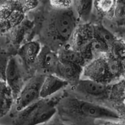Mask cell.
Segmentation results:
<instances>
[{
    "instance_id": "6da1fadb",
    "label": "cell",
    "mask_w": 125,
    "mask_h": 125,
    "mask_svg": "<svg viewBox=\"0 0 125 125\" xmlns=\"http://www.w3.org/2000/svg\"><path fill=\"white\" fill-rule=\"evenodd\" d=\"M55 100L40 99L22 110L18 112L14 125H39L46 124L57 112Z\"/></svg>"
},
{
    "instance_id": "7a4b0ae2",
    "label": "cell",
    "mask_w": 125,
    "mask_h": 125,
    "mask_svg": "<svg viewBox=\"0 0 125 125\" xmlns=\"http://www.w3.org/2000/svg\"><path fill=\"white\" fill-rule=\"evenodd\" d=\"M0 2V35L4 34L19 25L24 18L25 10L34 7V3L24 2Z\"/></svg>"
},
{
    "instance_id": "3957f363",
    "label": "cell",
    "mask_w": 125,
    "mask_h": 125,
    "mask_svg": "<svg viewBox=\"0 0 125 125\" xmlns=\"http://www.w3.org/2000/svg\"><path fill=\"white\" fill-rule=\"evenodd\" d=\"M76 21L72 11L58 10L52 17L49 25L51 34L62 41L68 40L75 29Z\"/></svg>"
},
{
    "instance_id": "277c9868",
    "label": "cell",
    "mask_w": 125,
    "mask_h": 125,
    "mask_svg": "<svg viewBox=\"0 0 125 125\" xmlns=\"http://www.w3.org/2000/svg\"><path fill=\"white\" fill-rule=\"evenodd\" d=\"M45 77V75H36L24 83L15 100L14 104L17 111H21L41 99V86Z\"/></svg>"
},
{
    "instance_id": "5b68a950",
    "label": "cell",
    "mask_w": 125,
    "mask_h": 125,
    "mask_svg": "<svg viewBox=\"0 0 125 125\" xmlns=\"http://www.w3.org/2000/svg\"><path fill=\"white\" fill-rule=\"evenodd\" d=\"M74 104L80 113L91 118L105 120H119L121 118L114 110L98 104L78 100Z\"/></svg>"
},
{
    "instance_id": "8992f818",
    "label": "cell",
    "mask_w": 125,
    "mask_h": 125,
    "mask_svg": "<svg viewBox=\"0 0 125 125\" xmlns=\"http://www.w3.org/2000/svg\"><path fill=\"white\" fill-rule=\"evenodd\" d=\"M82 75L88 79L105 84H108L112 79L108 71L105 56L102 55L94 58L82 70Z\"/></svg>"
},
{
    "instance_id": "52a82bcc",
    "label": "cell",
    "mask_w": 125,
    "mask_h": 125,
    "mask_svg": "<svg viewBox=\"0 0 125 125\" xmlns=\"http://www.w3.org/2000/svg\"><path fill=\"white\" fill-rule=\"evenodd\" d=\"M5 81L11 89L15 100L24 83L21 69L15 57L8 58L5 71Z\"/></svg>"
},
{
    "instance_id": "ba28073f",
    "label": "cell",
    "mask_w": 125,
    "mask_h": 125,
    "mask_svg": "<svg viewBox=\"0 0 125 125\" xmlns=\"http://www.w3.org/2000/svg\"><path fill=\"white\" fill-rule=\"evenodd\" d=\"M80 65L59 60L52 74L69 82H78L82 73Z\"/></svg>"
},
{
    "instance_id": "9c48e42d",
    "label": "cell",
    "mask_w": 125,
    "mask_h": 125,
    "mask_svg": "<svg viewBox=\"0 0 125 125\" xmlns=\"http://www.w3.org/2000/svg\"><path fill=\"white\" fill-rule=\"evenodd\" d=\"M76 88L81 92L95 97L109 95L111 89L108 84L88 79H80Z\"/></svg>"
},
{
    "instance_id": "30bf717a",
    "label": "cell",
    "mask_w": 125,
    "mask_h": 125,
    "mask_svg": "<svg viewBox=\"0 0 125 125\" xmlns=\"http://www.w3.org/2000/svg\"><path fill=\"white\" fill-rule=\"evenodd\" d=\"M69 83L55 75L50 74L45 75L41 86L40 91L41 99L49 98L64 88Z\"/></svg>"
},
{
    "instance_id": "8fae6325",
    "label": "cell",
    "mask_w": 125,
    "mask_h": 125,
    "mask_svg": "<svg viewBox=\"0 0 125 125\" xmlns=\"http://www.w3.org/2000/svg\"><path fill=\"white\" fill-rule=\"evenodd\" d=\"M15 98L5 80H0V119L5 116L14 105Z\"/></svg>"
},
{
    "instance_id": "7c38bea8",
    "label": "cell",
    "mask_w": 125,
    "mask_h": 125,
    "mask_svg": "<svg viewBox=\"0 0 125 125\" xmlns=\"http://www.w3.org/2000/svg\"><path fill=\"white\" fill-rule=\"evenodd\" d=\"M41 50V45L38 41H30L25 43L20 48L19 54L25 62L31 64L37 60Z\"/></svg>"
},
{
    "instance_id": "4fadbf2b",
    "label": "cell",
    "mask_w": 125,
    "mask_h": 125,
    "mask_svg": "<svg viewBox=\"0 0 125 125\" xmlns=\"http://www.w3.org/2000/svg\"><path fill=\"white\" fill-rule=\"evenodd\" d=\"M37 60L44 68L50 71L52 74L54 69L59 61L57 54L48 48H42L40 55Z\"/></svg>"
},
{
    "instance_id": "5bb4252c",
    "label": "cell",
    "mask_w": 125,
    "mask_h": 125,
    "mask_svg": "<svg viewBox=\"0 0 125 125\" xmlns=\"http://www.w3.org/2000/svg\"><path fill=\"white\" fill-rule=\"evenodd\" d=\"M105 59L108 71L112 80L114 79L122 78L124 74V68L122 61L116 58L112 54L105 56Z\"/></svg>"
},
{
    "instance_id": "9a60e30c",
    "label": "cell",
    "mask_w": 125,
    "mask_h": 125,
    "mask_svg": "<svg viewBox=\"0 0 125 125\" xmlns=\"http://www.w3.org/2000/svg\"><path fill=\"white\" fill-rule=\"evenodd\" d=\"M75 8L77 15L83 22L88 21L92 12L94 1L80 0L72 2Z\"/></svg>"
},
{
    "instance_id": "2e32d148",
    "label": "cell",
    "mask_w": 125,
    "mask_h": 125,
    "mask_svg": "<svg viewBox=\"0 0 125 125\" xmlns=\"http://www.w3.org/2000/svg\"><path fill=\"white\" fill-rule=\"evenodd\" d=\"M94 30L95 38L102 41L110 49L116 40L114 36L107 29L101 26H97L94 28Z\"/></svg>"
},
{
    "instance_id": "e0dca14e",
    "label": "cell",
    "mask_w": 125,
    "mask_h": 125,
    "mask_svg": "<svg viewBox=\"0 0 125 125\" xmlns=\"http://www.w3.org/2000/svg\"><path fill=\"white\" fill-rule=\"evenodd\" d=\"M59 60L80 65L83 61V56L80 53L72 50H63L58 55Z\"/></svg>"
},
{
    "instance_id": "ac0fdd59",
    "label": "cell",
    "mask_w": 125,
    "mask_h": 125,
    "mask_svg": "<svg viewBox=\"0 0 125 125\" xmlns=\"http://www.w3.org/2000/svg\"><path fill=\"white\" fill-rule=\"evenodd\" d=\"M89 46L91 55L98 56V57L106 54L110 50L104 43L96 38L92 41Z\"/></svg>"
},
{
    "instance_id": "d6986e66",
    "label": "cell",
    "mask_w": 125,
    "mask_h": 125,
    "mask_svg": "<svg viewBox=\"0 0 125 125\" xmlns=\"http://www.w3.org/2000/svg\"><path fill=\"white\" fill-rule=\"evenodd\" d=\"M109 96L114 101H119L122 100L123 102L124 101L125 84L124 79L115 83L112 87H111Z\"/></svg>"
},
{
    "instance_id": "ffe728a7",
    "label": "cell",
    "mask_w": 125,
    "mask_h": 125,
    "mask_svg": "<svg viewBox=\"0 0 125 125\" xmlns=\"http://www.w3.org/2000/svg\"><path fill=\"white\" fill-rule=\"evenodd\" d=\"M112 50V55L120 60H124L125 47L124 43L120 40L117 39L114 42L111 48Z\"/></svg>"
},
{
    "instance_id": "44dd1931",
    "label": "cell",
    "mask_w": 125,
    "mask_h": 125,
    "mask_svg": "<svg viewBox=\"0 0 125 125\" xmlns=\"http://www.w3.org/2000/svg\"><path fill=\"white\" fill-rule=\"evenodd\" d=\"M115 1H100L96 2L98 8L103 12H109L115 5Z\"/></svg>"
},
{
    "instance_id": "7402d4cb",
    "label": "cell",
    "mask_w": 125,
    "mask_h": 125,
    "mask_svg": "<svg viewBox=\"0 0 125 125\" xmlns=\"http://www.w3.org/2000/svg\"><path fill=\"white\" fill-rule=\"evenodd\" d=\"M8 60L6 54L0 50V80H5V71Z\"/></svg>"
},
{
    "instance_id": "603a6c76",
    "label": "cell",
    "mask_w": 125,
    "mask_h": 125,
    "mask_svg": "<svg viewBox=\"0 0 125 125\" xmlns=\"http://www.w3.org/2000/svg\"><path fill=\"white\" fill-rule=\"evenodd\" d=\"M51 5L57 9H67L72 3L70 1H52L50 2Z\"/></svg>"
},
{
    "instance_id": "cb8c5ba5",
    "label": "cell",
    "mask_w": 125,
    "mask_h": 125,
    "mask_svg": "<svg viewBox=\"0 0 125 125\" xmlns=\"http://www.w3.org/2000/svg\"><path fill=\"white\" fill-rule=\"evenodd\" d=\"M122 2H119V3H117V4H116V5L115 13L116 14V16H122V13L123 15H124V4H122Z\"/></svg>"
},
{
    "instance_id": "d4e9b609",
    "label": "cell",
    "mask_w": 125,
    "mask_h": 125,
    "mask_svg": "<svg viewBox=\"0 0 125 125\" xmlns=\"http://www.w3.org/2000/svg\"><path fill=\"white\" fill-rule=\"evenodd\" d=\"M103 125H125L124 123L119 120H106Z\"/></svg>"
},
{
    "instance_id": "484cf974",
    "label": "cell",
    "mask_w": 125,
    "mask_h": 125,
    "mask_svg": "<svg viewBox=\"0 0 125 125\" xmlns=\"http://www.w3.org/2000/svg\"><path fill=\"white\" fill-rule=\"evenodd\" d=\"M46 125H69L65 124L62 122H58V121H56V122H51V121H49V122L46 123Z\"/></svg>"
},
{
    "instance_id": "4316f807",
    "label": "cell",
    "mask_w": 125,
    "mask_h": 125,
    "mask_svg": "<svg viewBox=\"0 0 125 125\" xmlns=\"http://www.w3.org/2000/svg\"></svg>"
}]
</instances>
